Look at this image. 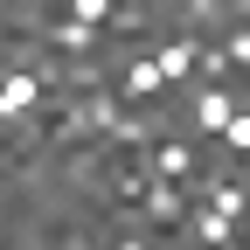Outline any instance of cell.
<instances>
[{
  "label": "cell",
  "mask_w": 250,
  "mask_h": 250,
  "mask_svg": "<svg viewBox=\"0 0 250 250\" xmlns=\"http://www.w3.org/2000/svg\"><path fill=\"white\" fill-rule=\"evenodd\" d=\"M42 98V77L35 70H0V118H28Z\"/></svg>",
  "instance_id": "1"
},
{
  "label": "cell",
  "mask_w": 250,
  "mask_h": 250,
  "mask_svg": "<svg viewBox=\"0 0 250 250\" xmlns=\"http://www.w3.org/2000/svg\"><path fill=\"white\" fill-rule=\"evenodd\" d=\"M153 70H160V83L174 90L188 70H195V42H188V35H174V42H160V49H153Z\"/></svg>",
  "instance_id": "2"
},
{
  "label": "cell",
  "mask_w": 250,
  "mask_h": 250,
  "mask_svg": "<svg viewBox=\"0 0 250 250\" xmlns=\"http://www.w3.org/2000/svg\"><path fill=\"white\" fill-rule=\"evenodd\" d=\"M139 208L153 215V223H181V208H188V195H181V181H153V188H139Z\"/></svg>",
  "instance_id": "3"
},
{
  "label": "cell",
  "mask_w": 250,
  "mask_h": 250,
  "mask_svg": "<svg viewBox=\"0 0 250 250\" xmlns=\"http://www.w3.org/2000/svg\"><path fill=\"white\" fill-rule=\"evenodd\" d=\"M236 111H243V104L229 98V90H202V98H195V125H202V132H223Z\"/></svg>",
  "instance_id": "4"
},
{
  "label": "cell",
  "mask_w": 250,
  "mask_h": 250,
  "mask_svg": "<svg viewBox=\"0 0 250 250\" xmlns=\"http://www.w3.org/2000/svg\"><path fill=\"white\" fill-rule=\"evenodd\" d=\"M153 174H160V181H188V174H195V153H188L181 139H160V146H153Z\"/></svg>",
  "instance_id": "5"
},
{
  "label": "cell",
  "mask_w": 250,
  "mask_h": 250,
  "mask_svg": "<svg viewBox=\"0 0 250 250\" xmlns=\"http://www.w3.org/2000/svg\"><path fill=\"white\" fill-rule=\"evenodd\" d=\"M118 90H125V98H160L167 83H160V70H153V56H132V62H125V83H118Z\"/></svg>",
  "instance_id": "6"
},
{
  "label": "cell",
  "mask_w": 250,
  "mask_h": 250,
  "mask_svg": "<svg viewBox=\"0 0 250 250\" xmlns=\"http://www.w3.org/2000/svg\"><path fill=\"white\" fill-rule=\"evenodd\" d=\"M42 35L56 49H70V56H90V49H98V28H83V21H56V28H42Z\"/></svg>",
  "instance_id": "7"
},
{
  "label": "cell",
  "mask_w": 250,
  "mask_h": 250,
  "mask_svg": "<svg viewBox=\"0 0 250 250\" xmlns=\"http://www.w3.org/2000/svg\"><path fill=\"white\" fill-rule=\"evenodd\" d=\"M208 208L223 215V223H236V215H243V181H215L208 188Z\"/></svg>",
  "instance_id": "8"
},
{
  "label": "cell",
  "mask_w": 250,
  "mask_h": 250,
  "mask_svg": "<svg viewBox=\"0 0 250 250\" xmlns=\"http://www.w3.org/2000/svg\"><path fill=\"white\" fill-rule=\"evenodd\" d=\"M104 14H111V0H77V7H70V21H83V28L104 21Z\"/></svg>",
  "instance_id": "9"
},
{
  "label": "cell",
  "mask_w": 250,
  "mask_h": 250,
  "mask_svg": "<svg viewBox=\"0 0 250 250\" xmlns=\"http://www.w3.org/2000/svg\"><path fill=\"white\" fill-rule=\"evenodd\" d=\"M223 139H229V153H243V146H250V118H243V111L223 125Z\"/></svg>",
  "instance_id": "10"
},
{
  "label": "cell",
  "mask_w": 250,
  "mask_h": 250,
  "mask_svg": "<svg viewBox=\"0 0 250 250\" xmlns=\"http://www.w3.org/2000/svg\"><path fill=\"white\" fill-rule=\"evenodd\" d=\"M111 250H146V243H139V236H118V243H111Z\"/></svg>",
  "instance_id": "11"
}]
</instances>
